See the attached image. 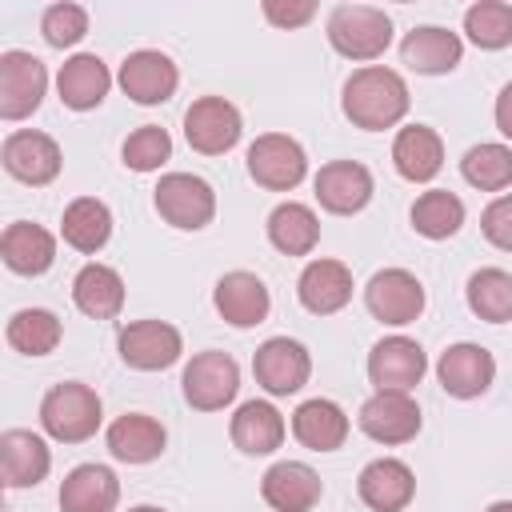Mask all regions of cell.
<instances>
[{
  "mask_svg": "<svg viewBox=\"0 0 512 512\" xmlns=\"http://www.w3.org/2000/svg\"><path fill=\"white\" fill-rule=\"evenodd\" d=\"M0 164L12 180L20 184H32V188H44L60 176V144L48 136V132H36V128H16L4 136L0 144Z\"/></svg>",
  "mask_w": 512,
  "mask_h": 512,
  "instance_id": "obj_9",
  "label": "cell"
},
{
  "mask_svg": "<svg viewBox=\"0 0 512 512\" xmlns=\"http://www.w3.org/2000/svg\"><path fill=\"white\" fill-rule=\"evenodd\" d=\"M260 12H264V20L276 24V28H304V24L316 16V4H312V0H264Z\"/></svg>",
  "mask_w": 512,
  "mask_h": 512,
  "instance_id": "obj_42",
  "label": "cell"
},
{
  "mask_svg": "<svg viewBox=\"0 0 512 512\" xmlns=\"http://www.w3.org/2000/svg\"><path fill=\"white\" fill-rule=\"evenodd\" d=\"M468 308L488 320V324H508L512 320V272L504 268H476L468 276Z\"/></svg>",
  "mask_w": 512,
  "mask_h": 512,
  "instance_id": "obj_36",
  "label": "cell"
},
{
  "mask_svg": "<svg viewBox=\"0 0 512 512\" xmlns=\"http://www.w3.org/2000/svg\"><path fill=\"white\" fill-rule=\"evenodd\" d=\"M248 176L268 192H292L308 176V156L300 140L284 132H264L248 144Z\"/></svg>",
  "mask_w": 512,
  "mask_h": 512,
  "instance_id": "obj_8",
  "label": "cell"
},
{
  "mask_svg": "<svg viewBox=\"0 0 512 512\" xmlns=\"http://www.w3.org/2000/svg\"><path fill=\"white\" fill-rule=\"evenodd\" d=\"M128 512H164V508H156V504H136V508H128Z\"/></svg>",
  "mask_w": 512,
  "mask_h": 512,
  "instance_id": "obj_45",
  "label": "cell"
},
{
  "mask_svg": "<svg viewBox=\"0 0 512 512\" xmlns=\"http://www.w3.org/2000/svg\"><path fill=\"white\" fill-rule=\"evenodd\" d=\"M120 500V480L108 464H76L60 480V512H112Z\"/></svg>",
  "mask_w": 512,
  "mask_h": 512,
  "instance_id": "obj_28",
  "label": "cell"
},
{
  "mask_svg": "<svg viewBox=\"0 0 512 512\" xmlns=\"http://www.w3.org/2000/svg\"><path fill=\"white\" fill-rule=\"evenodd\" d=\"M104 440H108V452L120 464H152V460H160V452L168 444V432L148 412H124L108 424Z\"/></svg>",
  "mask_w": 512,
  "mask_h": 512,
  "instance_id": "obj_25",
  "label": "cell"
},
{
  "mask_svg": "<svg viewBox=\"0 0 512 512\" xmlns=\"http://www.w3.org/2000/svg\"><path fill=\"white\" fill-rule=\"evenodd\" d=\"M72 304L92 320H116L124 308V280L108 264H84L72 280Z\"/></svg>",
  "mask_w": 512,
  "mask_h": 512,
  "instance_id": "obj_31",
  "label": "cell"
},
{
  "mask_svg": "<svg viewBox=\"0 0 512 512\" xmlns=\"http://www.w3.org/2000/svg\"><path fill=\"white\" fill-rule=\"evenodd\" d=\"M52 468V448L32 428L0 432V476L4 488H36Z\"/></svg>",
  "mask_w": 512,
  "mask_h": 512,
  "instance_id": "obj_20",
  "label": "cell"
},
{
  "mask_svg": "<svg viewBox=\"0 0 512 512\" xmlns=\"http://www.w3.org/2000/svg\"><path fill=\"white\" fill-rule=\"evenodd\" d=\"M428 372V356L412 336H384L368 352V380L376 392H412Z\"/></svg>",
  "mask_w": 512,
  "mask_h": 512,
  "instance_id": "obj_13",
  "label": "cell"
},
{
  "mask_svg": "<svg viewBox=\"0 0 512 512\" xmlns=\"http://www.w3.org/2000/svg\"><path fill=\"white\" fill-rule=\"evenodd\" d=\"M312 188H316V200H320L324 212H332V216H356L372 200V172L360 160H328L316 172Z\"/></svg>",
  "mask_w": 512,
  "mask_h": 512,
  "instance_id": "obj_18",
  "label": "cell"
},
{
  "mask_svg": "<svg viewBox=\"0 0 512 512\" xmlns=\"http://www.w3.org/2000/svg\"><path fill=\"white\" fill-rule=\"evenodd\" d=\"M120 156H124V164H128L132 172H156L164 160H172V136H168V128H160V124H140V128L124 140Z\"/></svg>",
  "mask_w": 512,
  "mask_h": 512,
  "instance_id": "obj_39",
  "label": "cell"
},
{
  "mask_svg": "<svg viewBox=\"0 0 512 512\" xmlns=\"http://www.w3.org/2000/svg\"><path fill=\"white\" fill-rule=\"evenodd\" d=\"M484 512H512V500H496V504H488Z\"/></svg>",
  "mask_w": 512,
  "mask_h": 512,
  "instance_id": "obj_44",
  "label": "cell"
},
{
  "mask_svg": "<svg viewBox=\"0 0 512 512\" xmlns=\"http://www.w3.org/2000/svg\"><path fill=\"white\" fill-rule=\"evenodd\" d=\"M60 236L68 248L92 256L100 252L108 240H112V212L104 200L96 196H76L68 208H64V220H60Z\"/></svg>",
  "mask_w": 512,
  "mask_h": 512,
  "instance_id": "obj_32",
  "label": "cell"
},
{
  "mask_svg": "<svg viewBox=\"0 0 512 512\" xmlns=\"http://www.w3.org/2000/svg\"><path fill=\"white\" fill-rule=\"evenodd\" d=\"M212 304H216L220 320L232 324V328H256V324H264L268 312H272L268 284H264L256 272H244V268L224 272V276L216 280Z\"/></svg>",
  "mask_w": 512,
  "mask_h": 512,
  "instance_id": "obj_17",
  "label": "cell"
},
{
  "mask_svg": "<svg viewBox=\"0 0 512 512\" xmlns=\"http://www.w3.org/2000/svg\"><path fill=\"white\" fill-rule=\"evenodd\" d=\"M296 296L312 316H332L352 300V268L344 260H308Z\"/></svg>",
  "mask_w": 512,
  "mask_h": 512,
  "instance_id": "obj_24",
  "label": "cell"
},
{
  "mask_svg": "<svg viewBox=\"0 0 512 512\" xmlns=\"http://www.w3.org/2000/svg\"><path fill=\"white\" fill-rule=\"evenodd\" d=\"M356 424L376 444H408V440H416L424 420H420V404L408 392H376L360 404Z\"/></svg>",
  "mask_w": 512,
  "mask_h": 512,
  "instance_id": "obj_16",
  "label": "cell"
},
{
  "mask_svg": "<svg viewBox=\"0 0 512 512\" xmlns=\"http://www.w3.org/2000/svg\"><path fill=\"white\" fill-rule=\"evenodd\" d=\"M48 92V68L32 52H0V120H28Z\"/></svg>",
  "mask_w": 512,
  "mask_h": 512,
  "instance_id": "obj_7",
  "label": "cell"
},
{
  "mask_svg": "<svg viewBox=\"0 0 512 512\" xmlns=\"http://www.w3.org/2000/svg\"><path fill=\"white\" fill-rule=\"evenodd\" d=\"M460 56H464V40L440 24H420L400 40V60L420 76H448L460 64Z\"/></svg>",
  "mask_w": 512,
  "mask_h": 512,
  "instance_id": "obj_23",
  "label": "cell"
},
{
  "mask_svg": "<svg viewBox=\"0 0 512 512\" xmlns=\"http://www.w3.org/2000/svg\"><path fill=\"white\" fill-rule=\"evenodd\" d=\"M364 304H368V312H372L380 324L404 328V324L420 320L428 296H424V284H420L408 268H384V272H376V276L364 284Z\"/></svg>",
  "mask_w": 512,
  "mask_h": 512,
  "instance_id": "obj_12",
  "label": "cell"
},
{
  "mask_svg": "<svg viewBox=\"0 0 512 512\" xmlns=\"http://www.w3.org/2000/svg\"><path fill=\"white\" fill-rule=\"evenodd\" d=\"M480 232L492 248L512 252V192H500L484 212H480Z\"/></svg>",
  "mask_w": 512,
  "mask_h": 512,
  "instance_id": "obj_41",
  "label": "cell"
},
{
  "mask_svg": "<svg viewBox=\"0 0 512 512\" xmlns=\"http://www.w3.org/2000/svg\"><path fill=\"white\" fill-rule=\"evenodd\" d=\"M268 240L276 252L284 256H308L320 244V220L308 204L300 200H284L268 212Z\"/></svg>",
  "mask_w": 512,
  "mask_h": 512,
  "instance_id": "obj_33",
  "label": "cell"
},
{
  "mask_svg": "<svg viewBox=\"0 0 512 512\" xmlns=\"http://www.w3.org/2000/svg\"><path fill=\"white\" fill-rule=\"evenodd\" d=\"M328 44L344 60H376L392 44V16L376 4H336L328 12Z\"/></svg>",
  "mask_w": 512,
  "mask_h": 512,
  "instance_id": "obj_3",
  "label": "cell"
},
{
  "mask_svg": "<svg viewBox=\"0 0 512 512\" xmlns=\"http://www.w3.org/2000/svg\"><path fill=\"white\" fill-rule=\"evenodd\" d=\"M40 36L44 44L52 48H72L88 36V12L84 4H72V0H60V4H48L44 16H40Z\"/></svg>",
  "mask_w": 512,
  "mask_h": 512,
  "instance_id": "obj_40",
  "label": "cell"
},
{
  "mask_svg": "<svg viewBox=\"0 0 512 512\" xmlns=\"http://www.w3.org/2000/svg\"><path fill=\"white\" fill-rule=\"evenodd\" d=\"M436 380L448 396L456 400H476L492 388L496 380V356L484 348V344H472V340H460L452 348L440 352L436 360Z\"/></svg>",
  "mask_w": 512,
  "mask_h": 512,
  "instance_id": "obj_14",
  "label": "cell"
},
{
  "mask_svg": "<svg viewBox=\"0 0 512 512\" xmlns=\"http://www.w3.org/2000/svg\"><path fill=\"white\" fill-rule=\"evenodd\" d=\"M460 172L480 192H504L512 184V148L508 144H472L460 160Z\"/></svg>",
  "mask_w": 512,
  "mask_h": 512,
  "instance_id": "obj_37",
  "label": "cell"
},
{
  "mask_svg": "<svg viewBox=\"0 0 512 512\" xmlns=\"http://www.w3.org/2000/svg\"><path fill=\"white\" fill-rule=\"evenodd\" d=\"M180 392L196 412H220L240 392V364L220 348L196 352L180 372Z\"/></svg>",
  "mask_w": 512,
  "mask_h": 512,
  "instance_id": "obj_5",
  "label": "cell"
},
{
  "mask_svg": "<svg viewBox=\"0 0 512 512\" xmlns=\"http://www.w3.org/2000/svg\"><path fill=\"white\" fill-rule=\"evenodd\" d=\"M120 360L136 372H164L180 360L184 352V336L176 324L168 320H132L120 328Z\"/></svg>",
  "mask_w": 512,
  "mask_h": 512,
  "instance_id": "obj_10",
  "label": "cell"
},
{
  "mask_svg": "<svg viewBox=\"0 0 512 512\" xmlns=\"http://www.w3.org/2000/svg\"><path fill=\"white\" fill-rule=\"evenodd\" d=\"M240 132H244L240 108L232 100H224V96H200L184 112V140L200 156H224V152H232L240 144Z\"/></svg>",
  "mask_w": 512,
  "mask_h": 512,
  "instance_id": "obj_6",
  "label": "cell"
},
{
  "mask_svg": "<svg viewBox=\"0 0 512 512\" xmlns=\"http://www.w3.org/2000/svg\"><path fill=\"white\" fill-rule=\"evenodd\" d=\"M260 496L272 512H312L324 496V484L304 460H276L260 476Z\"/></svg>",
  "mask_w": 512,
  "mask_h": 512,
  "instance_id": "obj_19",
  "label": "cell"
},
{
  "mask_svg": "<svg viewBox=\"0 0 512 512\" xmlns=\"http://www.w3.org/2000/svg\"><path fill=\"white\" fill-rule=\"evenodd\" d=\"M408 216H412V228L424 240H448L464 228V200L448 188H428V192L416 196Z\"/></svg>",
  "mask_w": 512,
  "mask_h": 512,
  "instance_id": "obj_34",
  "label": "cell"
},
{
  "mask_svg": "<svg viewBox=\"0 0 512 512\" xmlns=\"http://www.w3.org/2000/svg\"><path fill=\"white\" fill-rule=\"evenodd\" d=\"M252 376L268 396H292L312 376V356L300 340L272 336L252 352Z\"/></svg>",
  "mask_w": 512,
  "mask_h": 512,
  "instance_id": "obj_11",
  "label": "cell"
},
{
  "mask_svg": "<svg viewBox=\"0 0 512 512\" xmlns=\"http://www.w3.org/2000/svg\"><path fill=\"white\" fill-rule=\"evenodd\" d=\"M292 436L308 448V452H336L348 440V416L336 400H304L292 412Z\"/></svg>",
  "mask_w": 512,
  "mask_h": 512,
  "instance_id": "obj_30",
  "label": "cell"
},
{
  "mask_svg": "<svg viewBox=\"0 0 512 512\" xmlns=\"http://www.w3.org/2000/svg\"><path fill=\"white\" fill-rule=\"evenodd\" d=\"M100 420H104V404L96 388H88L84 380H60L40 400V428L60 444L92 440Z\"/></svg>",
  "mask_w": 512,
  "mask_h": 512,
  "instance_id": "obj_2",
  "label": "cell"
},
{
  "mask_svg": "<svg viewBox=\"0 0 512 512\" xmlns=\"http://www.w3.org/2000/svg\"><path fill=\"white\" fill-rule=\"evenodd\" d=\"M120 88H124V96H132L136 104H164V100H172V92H176V84H180V68H176V60L168 56V52H160V48H136V52H128L124 56V64H120Z\"/></svg>",
  "mask_w": 512,
  "mask_h": 512,
  "instance_id": "obj_15",
  "label": "cell"
},
{
  "mask_svg": "<svg viewBox=\"0 0 512 512\" xmlns=\"http://www.w3.org/2000/svg\"><path fill=\"white\" fill-rule=\"evenodd\" d=\"M340 108L352 120V128H364V132L396 128L408 116V84L396 68L364 64L344 80Z\"/></svg>",
  "mask_w": 512,
  "mask_h": 512,
  "instance_id": "obj_1",
  "label": "cell"
},
{
  "mask_svg": "<svg viewBox=\"0 0 512 512\" xmlns=\"http://www.w3.org/2000/svg\"><path fill=\"white\" fill-rule=\"evenodd\" d=\"M60 336H64V324L48 308H20V312H12L8 328H4V340L20 356H48V352H56Z\"/></svg>",
  "mask_w": 512,
  "mask_h": 512,
  "instance_id": "obj_35",
  "label": "cell"
},
{
  "mask_svg": "<svg viewBox=\"0 0 512 512\" xmlns=\"http://www.w3.org/2000/svg\"><path fill=\"white\" fill-rule=\"evenodd\" d=\"M464 32L484 52L508 48L512 44V4H504V0H476L464 12Z\"/></svg>",
  "mask_w": 512,
  "mask_h": 512,
  "instance_id": "obj_38",
  "label": "cell"
},
{
  "mask_svg": "<svg viewBox=\"0 0 512 512\" xmlns=\"http://www.w3.org/2000/svg\"><path fill=\"white\" fill-rule=\"evenodd\" d=\"M492 116H496V128L512 140V80L500 88V96H496V112H492Z\"/></svg>",
  "mask_w": 512,
  "mask_h": 512,
  "instance_id": "obj_43",
  "label": "cell"
},
{
  "mask_svg": "<svg viewBox=\"0 0 512 512\" xmlns=\"http://www.w3.org/2000/svg\"><path fill=\"white\" fill-rule=\"evenodd\" d=\"M0 260L16 276H44L56 260V236L32 220H12L0 236Z\"/></svg>",
  "mask_w": 512,
  "mask_h": 512,
  "instance_id": "obj_27",
  "label": "cell"
},
{
  "mask_svg": "<svg viewBox=\"0 0 512 512\" xmlns=\"http://www.w3.org/2000/svg\"><path fill=\"white\" fill-rule=\"evenodd\" d=\"M152 204H156L160 220L180 228V232H200L216 216L212 184L204 176H192V172H164L156 192H152Z\"/></svg>",
  "mask_w": 512,
  "mask_h": 512,
  "instance_id": "obj_4",
  "label": "cell"
},
{
  "mask_svg": "<svg viewBox=\"0 0 512 512\" xmlns=\"http://www.w3.org/2000/svg\"><path fill=\"white\" fill-rule=\"evenodd\" d=\"M112 88V72L108 64L96 56V52H76L60 64L56 72V92H60V104L72 108V112H92L104 104Z\"/></svg>",
  "mask_w": 512,
  "mask_h": 512,
  "instance_id": "obj_22",
  "label": "cell"
},
{
  "mask_svg": "<svg viewBox=\"0 0 512 512\" xmlns=\"http://www.w3.org/2000/svg\"><path fill=\"white\" fill-rule=\"evenodd\" d=\"M392 168L412 180V184H428L436 180V172L444 168V140L436 128L428 124H408L396 132L392 140Z\"/></svg>",
  "mask_w": 512,
  "mask_h": 512,
  "instance_id": "obj_26",
  "label": "cell"
},
{
  "mask_svg": "<svg viewBox=\"0 0 512 512\" xmlns=\"http://www.w3.org/2000/svg\"><path fill=\"white\" fill-rule=\"evenodd\" d=\"M356 492L372 512H404L412 504V496H416V476H412V468L404 460L380 456V460L360 468Z\"/></svg>",
  "mask_w": 512,
  "mask_h": 512,
  "instance_id": "obj_21",
  "label": "cell"
},
{
  "mask_svg": "<svg viewBox=\"0 0 512 512\" xmlns=\"http://www.w3.org/2000/svg\"><path fill=\"white\" fill-rule=\"evenodd\" d=\"M284 416L276 412V404L268 400H248L236 408L232 424H228V436L232 444L244 452V456H272L280 444H284Z\"/></svg>",
  "mask_w": 512,
  "mask_h": 512,
  "instance_id": "obj_29",
  "label": "cell"
}]
</instances>
